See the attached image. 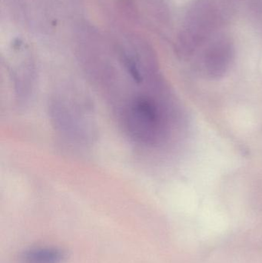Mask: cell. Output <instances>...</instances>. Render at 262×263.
Instances as JSON below:
<instances>
[{
  "label": "cell",
  "mask_w": 262,
  "mask_h": 263,
  "mask_svg": "<svg viewBox=\"0 0 262 263\" xmlns=\"http://www.w3.org/2000/svg\"><path fill=\"white\" fill-rule=\"evenodd\" d=\"M81 94L70 88L62 89L52 100L56 126L70 139L83 142L93 137V118L90 106Z\"/></svg>",
  "instance_id": "6da1fadb"
},
{
  "label": "cell",
  "mask_w": 262,
  "mask_h": 263,
  "mask_svg": "<svg viewBox=\"0 0 262 263\" xmlns=\"http://www.w3.org/2000/svg\"><path fill=\"white\" fill-rule=\"evenodd\" d=\"M66 258L63 250L55 247H40L26 250L22 254V263H61Z\"/></svg>",
  "instance_id": "7a4b0ae2"
}]
</instances>
